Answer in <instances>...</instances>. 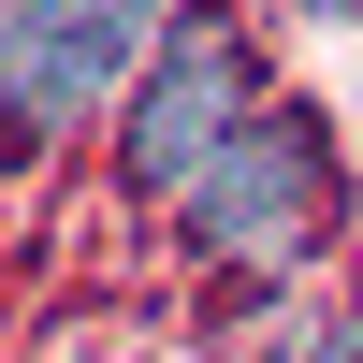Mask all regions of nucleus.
Instances as JSON below:
<instances>
[{"instance_id":"3","label":"nucleus","mask_w":363,"mask_h":363,"mask_svg":"<svg viewBox=\"0 0 363 363\" xmlns=\"http://www.w3.org/2000/svg\"><path fill=\"white\" fill-rule=\"evenodd\" d=\"M247 116V44H233V15H160V73H145L131 102V189H189L203 145Z\"/></svg>"},{"instance_id":"1","label":"nucleus","mask_w":363,"mask_h":363,"mask_svg":"<svg viewBox=\"0 0 363 363\" xmlns=\"http://www.w3.org/2000/svg\"><path fill=\"white\" fill-rule=\"evenodd\" d=\"M174 0H0V116L15 131H73L87 102H116Z\"/></svg>"},{"instance_id":"2","label":"nucleus","mask_w":363,"mask_h":363,"mask_svg":"<svg viewBox=\"0 0 363 363\" xmlns=\"http://www.w3.org/2000/svg\"><path fill=\"white\" fill-rule=\"evenodd\" d=\"M174 203H189V233L218 262H291L320 233V131H306V116H233Z\"/></svg>"}]
</instances>
